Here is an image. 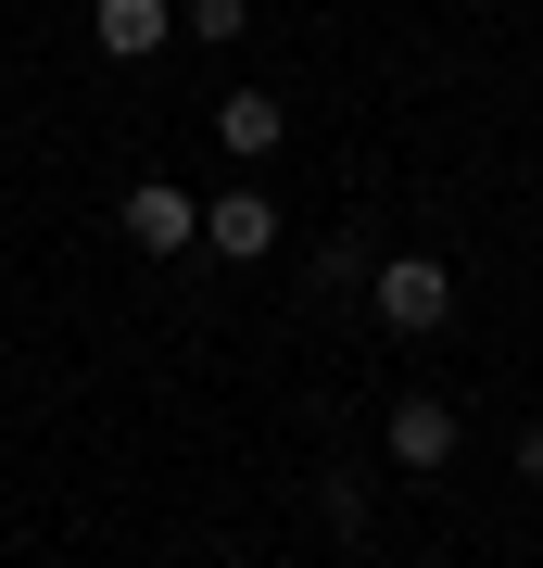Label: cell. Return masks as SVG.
Masks as SVG:
<instances>
[{
	"label": "cell",
	"mask_w": 543,
	"mask_h": 568,
	"mask_svg": "<svg viewBox=\"0 0 543 568\" xmlns=\"http://www.w3.org/2000/svg\"><path fill=\"white\" fill-rule=\"evenodd\" d=\"M519 480H543V417H531V429H519Z\"/></svg>",
	"instance_id": "8"
},
{
	"label": "cell",
	"mask_w": 543,
	"mask_h": 568,
	"mask_svg": "<svg viewBox=\"0 0 543 568\" xmlns=\"http://www.w3.org/2000/svg\"><path fill=\"white\" fill-rule=\"evenodd\" d=\"M202 241H215L228 265L279 253V203H265V190H215V203H202Z\"/></svg>",
	"instance_id": "4"
},
{
	"label": "cell",
	"mask_w": 543,
	"mask_h": 568,
	"mask_svg": "<svg viewBox=\"0 0 543 568\" xmlns=\"http://www.w3.org/2000/svg\"><path fill=\"white\" fill-rule=\"evenodd\" d=\"M215 140H228V152H241V164H265V152H279V140H291V114H279V102H265V89H228V102H215Z\"/></svg>",
	"instance_id": "6"
},
{
	"label": "cell",
	"mask_w": 543,
	"mask_h": 568,
	"mask_svg": "<svg viewBox=\"0 0 543 568\" xmlns=\"http://www.w3.org/2000/svg\"><path fill=\"white\" fill-rule=\"evenodd\" d=\"M380 443H392V467H404V480H443V467H455V405H443V392H404Z\"/></svg>",
	"instance_id": "2"
},
{
	"label": "cell",
	"mask_w": 543,
	"mask_h": 568,
	"mask_svg": "<svg viewBox=\"0 0 543 568\" xmlns=\"http://www.w3.org/2000/svg\"><path fill=\"white\" fill-rule=\"evenodd\" d=\"M366 304H380V328H404V342H430V328L455 316V265H443V253H392L380 278H366Z\"/></svg>",
	"instance_id": "1"
},
{
	"label": "cell",
	"mask_w": 543,
	"mask_h": 568,
	"mask_svg": "<svg viewBox=\"0 0 543 568\" xmlns=\"http://www.w3.org/2000/svg\"><path fill=\"white\" fill-rule=\"evenodd\" d=\"M114 215H127V241H140V253H190V241H202V203H190L178 178H140Z\"/></svg>",
	"instance_id": "3"
},
{
	"label": "cell",
	"mask_w": 543,
	"mask_h": 568,
	"mask_svg": "<svg viewBox=\"0 0 543 568\" xmlns=\"http://www.w3.org/2000/svg\"><path fill=\"white\" fill-rule=\"evenodd\" d=\"M89 26H101V51H114V63H152L164 39H178V0H101Z\"/></svg>",
	"instance_id": "5"
},
{
	"label": "cell",
	"mask_w": 543,
	"mask_h": 568,
	"mask_svg": "<svg viewBox=\"0 0 543 568\" xmlns=\"http://www.w3.org/2000/svg\"><path fill=\"white\" fill-rule=\"evenodd\" d=\"M178 26H190L202 51H228V39H241V26H253V0H178Z\"/></svg>",
	"instance_id": "7"
}]
</instances>
